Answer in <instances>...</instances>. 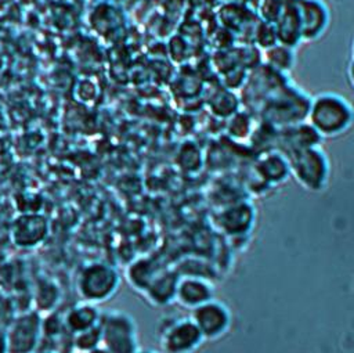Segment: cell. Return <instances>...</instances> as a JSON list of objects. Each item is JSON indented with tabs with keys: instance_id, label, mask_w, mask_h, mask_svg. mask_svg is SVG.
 Segmentation results:
<instances>
[{
	"instance_id": "obj_9",
	"label": "cell",
	"mask_w": 354,
	"mask_h": 353,
	"mask_svg": "<svg viewBox=\"0 0 354 353\" xmlns=\"http://www.w3.org/2000/svg\"><path fill=\"white\" fill-rule=\"evenodd\" d=\"M301 42L322 37L329 25V10L322 0H295Z\"/></svg>"
},
{
	"instance_id": "obj_14",
	"label": "cell",
	"mask_w": 354,
	"mask_h": 353,
	"mask_svg": "<svg viewBox=\"0 0 354 353\" xmlns=\"http://www.w3.org/2000/svg\"><path fill=\"white\" fill-rule=\"evenodd\" d=\"M254 220L253 208L246 202H235L217 213V224L228 234H243Z\"/></svg>"
},
{
	"instance_id": "obj_23",
	"label": "cell",
	"mask_w": 354,
	"mask_h": 353,
	"mask_svg": "<svg viewBox=\"0 0 354 353\" xmlns=\"http://www.w3.org/2000/svg\"><path fill=\"white\" fill-rule=\"evenodd\" d=\"M137 353H162L160 350H153V349H141Z\"/></svg>"
},
{
	"instance_id": "obj_18",
	"label": "cell",
	"mask_w": 354,
	"mask_h": 353,
	"mask_svg": "<svg viewBox=\"0 0 354 353\" xmlns=\"http://www.w3.org/2000/svg\"><path fill=\"white\" fill-rule=\"evenodd\" d=\"M35 302H36V309L37 311H46L50 313L53 311L54 307H57L59 302V289L58 287L48 280H41L36 285V292H35Z\"/></svg>"
},
{
	"instance_id": "obj_4",
	"label": "cell",
	"mask_w": 354,
	"mask_h": 353,
	"mask_svg": "<svg viewBox=\"0 0 354 353\" xmlns=\"http://www.w3.org/2000/svg\"><path fill=\"white\" fill-rule=\"evenodd\" d=\"M101 345L109 353H137L138 328L131 314L120 309H109L101 313Z\"/></svg>"
},
{
	"instance_id": "obj_16",
	"label": "cell",
	"mask_w": 354,
	"mask_h": 353,
	"mask_svg": "<svg viewBox=\"0 0 354 353\" xmlns=\"http://www.w3.org/2000/svg\"><path fill=\"white\" fill-rule=\"evenodd\" d=\"M293 48L283 46L281 43H277L266 50L260 51V61L263 62L264 66L278 72V73H285L293 66L295 57H293Z\"/></svg>"
},
{
	"instance_id": "obj_1",
	"label": "cell",
	"mask_w": 354,
	"mask_h": 353,
	"mask_svg": "<svg viewBox=\"0 0 354 353\" xmlns=\"http://www.w3.org/2000/svg\"><path fill=\"white\" fill-rule=\"evenodd\" d=\"M306 122L319 138H336L353 126L354 109L340 94L319 93L310 98Z\"/></svg>"
},
{
	"instance_id": "obj_24",
	"label": "cell",
	"mask_w": 354,
	"mask_h": 353,
	"mask_svg": "<svg viewBox=\"0 0 354 353\" xmlns=\"http://www.w3.org/2000/svg\"><path fill=\"white\" fill-rule=\"evenodd\" d=\"M350 60H354V36H353L351 44H350Z\"/></svg>"
},
{
	"instance_id": "obj_13",
	"label": "cell",
	"mask_w": 354,
	"mask_h": 353,
	"mask_svg": "<svg viewBox=\"0 0 354 353\" xmlns=\"http://www.w3.org/2000/svg\"><path fill=\"white\" fill-rule=\"evenodd\" d=\"M177 280L178 275L173 270L159 269L141 293L149 303L155 306L167 305L174 300Z\"/></svg>"
},
{
	"instance_id": "obj_20",
	"label": "cell",
	"mask_w": 354,
	"mask_h": 353,
	"mask_svg": "<svg viewBox=\"0 0 354 353\" xmlns=\"http://www.w3.org/2000/svg\"><path fill=\"white\" fill-rule=\"evenodd\" d=\"M346 78H347V83H348L350 89L354 91V60L348 61V65L346 69Z\"/></svg>"
},
{
	"instance_id": "obj_7",
	"label": "cell",
	"mask_w": 354,
	"mask_h": 353,
	"mask_svg": "<svg viewBox=\"0 0 354 353\" xmlns=\"http://www.w3.org/2000/svg\"><path fill=\"white\" fill-rule=\"evenodd\" d=\"M8 353H36L43 341V316L32 309L17 314L4 329Z\"/></svg>"
},
{
	"instance_id": "obj_12",
	"label": "cell",
	"mask_w": 354,
	"mask_h": 353,
	"mask_svg": "<svg viewBox=\"0 0 354 353\" xmlns=\"http://www.w3.org/2000/svg\"><path fill=\"white\" fill-rule=\"evenodd\" d=\"M101 313L97 305L79 300L76 305L71 306L62 317L66 332L72 336L97 327L101 320Z\"/></svg>"
},
{
	"instance_id": "obj_3",
	"label": "cell",
	"mask_w": 354,
	"mask_h": 353,
	"mask_svg": "<svg viewBox=\"0 0 354 353\" xmlns=\"http://www.w3.org/2000/svg\"><path fill=\"white\" fill-rule=\"evenodd\" d=\"M289 174L307 191H321L328 184L329 161L318 145L295 150L285 155Z\"/></svg>"
},
{
	"instance_id": "obj_11",
	"label": "cell",
	"mask_w": 354,
	"mask_h": 353,
	"mask_svg": "<svg viewBox=\"0 0 354 353\" xmlns=\"http://www.w3.org/2000/svg\"><path fill=\"white\" fill-rule=\"evenodd\" d=\"M214 298V287L212 282L196 274L178 275L174 302L187 310H192L196 306Z\"/></svg>"
},
{
	"instance_id": "obj_10",
	"label": "cell",
	"mask_w": 354,
	"mask_h": 353,
	"mask_svg": "<svg viewBox=\"0 0 354 353\" xmlns=\"http://www.w3.org/2000/svg\"><path fill=\"white\" fill-rule=\"evenodd\" d=\"M48 230V221L43 215L24 213L12 221L10 238L19 249H33L46 241Z\"/></svg>"
},
{
	"instance_id": "obj_21",
	"label": "cell",
	"mask_w": 354,
	"mask_h": 353,
	"mask_svg": "<svg viewBox=\"0 0 354 353\" xmlns=\"http://www.w3.org/2000/svg\"><path fill=\"white\" fill-rule=\"evenodd\" d=\"M0 353H8L7 349V339H6V332L0 329Z\"/></svg>"
},
{
	"instance_id": "obj_19",
	"label": "cell",
	"mask_w": 354,
	"mask_h": 353,
	"mask_svg": "<svg viewBox=\"0 0 354 353\" xmlns=\"http://www.w3.org/2000/svg\"><path fill=\"white\" fill-rule=\"evenodd\" d=\"M71 342L73 349L77 353H87L101 345V331L100 324L94 328H90L87 331L75 334L71 336Z\"/></svg>"
},
{
	"instance_id": "obj_6",
	"label": "cell",
	"mask_w": 354,
	"mask_h": 353,
	"mask_svg": "<svg viewBox=\"0 0 354 353\" xmlns=\"http://www.w3.org/2000/svg\"><path fill=\"white\" fill-rule=\"evenodd\" d=\"M308 102L306 94L283 86L260 107L263 122L282 129L306 122Z\"/></svg>"
},
{
	"instance_id": "obj_17",
	"label": "cell",
	"mask_w": 354,
	"mask_h": 353,
	"mask_svg": "<svg viewBox=\"0 0 354 353\" xmlns=\"http://www.w3.org/2000/svg\"><path fill=\"white\" fill-rule=\"evenodd\" d=\"M159 269L160 267L149 259H138L127 267L126 278L133 289L142 292Z\"/></svg>"
},
{
	"instance_id": "obj_2",
	"label": "cell",
	"mask_w": 354,
	"mask_h": 353,
	"mask_svg": "<svg viewBox=\"0 0 354 353\" xmlns=\"http://www.w3.org/2000/svg\"><path fill=\"white\" fill-rule=\"evenodd\" d=\"M122 282L118 269L102 260H91L83 264L76 275V293L80 300L101 305L111 300Z\"/></svg>"
},
{
	"instance_id": "obj_22",
	"label": "cell",
	"mask_w": 354,
	"mask_h": 353,
	"mask_svg": "<svg viewBox=\"0 0 354 353\" xmlns=\"http://www.w3.org/2000/svg\"><path fill=\"white\" fill-rule=\"evenodd\" d=\"M87 353H109V352L105 350L102 346H98V347H95V349H93V350H90Z\"/></svg>"
},
{
	"instance_id": "obj_15",
	"label": "cell",
	"mask_w": 354,
	"mask_h": 353,
	"mask_svg": "<svg viewBox=\"0 0 354 353\" xmlns=\"http://www.w3.org/2000/svg\"><path fill=\"white\" fill-rule=\"evenodd\" d=\"M256 173L259 179L277 184L283 181L289 174V165L286 156L281 151H268L261 154L259 163L256 165Z\"/></svg>"
},
{
	"instance_id": "obj_8",
	"label": "cell",
	"mask_w": 354,
	"mask_h": 353,
	"mask_svg": "<svg viewBox=\"0 0 354 353\" xmlns=\"http://www.w3.org/2000/svg\"><path fill=\"white\" fill-rule=\"evenodd\" d=\"M189 317L201 331L205 341H213L224 336L232 321L230 307L216 298L192 309Z\"/></svg>"
},
{
	"instance_id": "obj_5",
	"label": "cell",
	"mask_w": 354,
	"mask_h": 353,
	"mask_svg": "<svg viewBox=\"0 0 354 353\" xmlns=\"http://www.w3.org/2000/svg\"><path fill=\"white\" fill-rule=\"evenodd\" d=\"M156 339L162 353H194L205 341L189 316L177 314L159 320Z\"/></svg>"
}]
</instances>
